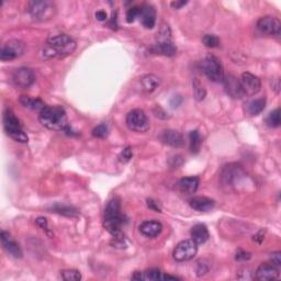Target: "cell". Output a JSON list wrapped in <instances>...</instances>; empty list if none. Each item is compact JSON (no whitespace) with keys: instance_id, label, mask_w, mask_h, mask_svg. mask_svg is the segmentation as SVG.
<instances>
[{"instance_id":"42","label":"cell","mask_w":281,"mask_h":281,"mask_svg":"<svg viewBox=\"0 0 281 281\" xmlns=\"http://www.w3.org/2000/svg\"><path fill=\"white\" fill-rule=\"evenodd\" d=\"M96 18L99 21H106L107 20V12L103 11V10H99L96 12Z\"/></svg>"},{"instance_id":"16","label":"cell","mask_w":281,"mask_h":281,"mask_svg":"<svg viewBox=\"0 0 281 281\" xmlns=\"http://www.w3.org/2000/svg\"><path fill=\"white\" fill-rule=\"evenodd\" d=\"M280 271L277 265L273 262H266L261 264L256 270V278L258 280L266 281V280H275L279 277Z\"/></svg>"},{"instance_id":"15","label":"cell","mask_w":281,"mask_h":281,"mask_svg":"<svg viewBox=\"0 0 281 281\" xmlns=\"http://www.w3.org/2000/svg\"><path fill=\"white\" fill-rule=\"evenodd\" d=\"M1 244L4 251H6L9 255H11L15 258H21L23 253H22V249L20 247L19 244H18L15 239L11 237V235L9 234L6 231H1Z\"/></svg>"},{"instance_id":"38","label":"cell","mask_w":281,"mask_h":281,"mask_svg":"<svg viewBox=\"0 0 281 281\" xmlns=\"http://www.w3.org/2000/svg\"><path fill=\"white\" fill-rule=\"evenodd\" d=\"M271 262L275 265H277L278 267L281 265V254L280 252H276V253H273L271 254Z\"/></svg>"},{"instance_id":"10","label":"cell","mask_w":281,"mask_h":281,"mask_svg":"<svg viewBox=\"0 0 281 281\" xmlns=\"http://www.w3.org/2000/svg\"><path fill=\"white\" fill-rule=\"evenodd\" d=\"M198 244L192 239H185V241L177 244L174 249L173 257L176 261L184 262L189 261L197 255Z\"/></svg>"},{"instance_id":"8","label":"cell","mask_w":281,"mask_h":281,"mask_svg":"<svg viewBox=\"0 0 281 281\" xmlns=\"http://www.w3.org/2000/svg\"><path fill=\"white\" fill-rule=\"evenodd\" d=\"M151 51L154 54H160V55H165V56H174L177 48L175 47V44L170 38V31L168 26H164L161 31V36L158 42L152 47Z\"/></svg>"},{"instance_id":"9","label":"cell","mask_w":281,"mask_h":281,"mask_svg":"<svg viewBox=\"0 0 281 281\" xmlns=\"http://www.w3.org/2000/svg\"><path fill=\"white\" fill-rule=\"evenodd\" d=\"M126 125L131 131L144 133L149 129V120L143 110L134 109L126 116Z\"/></svg>"},{"instance_id":"22","label":"cell","mask_w":281,"mask_h":281,"mask_svg":"<svg viewBox=\"0 0 281 281\" xmlns=\"http://www.w3.org/2000/svg\"><path fill=\"white\" fill-rule=\"evenodd\" d=\"M189 205L193 210L207 212L211 211L213 208H214L215 202L214 200H212V199L207 197H193L191 200L189 201Z\"/></svg>"},{"instance_id":"33","label":"cell","mask_w":281,"mask_h":281,"mask_svg":"<svg viewBox=\"0 0 281 281\" xmlns=\"http://www.w3.org/2000/svg\"><path fill=\"white\" fill-rule=\"evenodd\" d=\"M202 43L205 44L207 47L214 48L220 45V39L214 34H206L202 38Z\"/></svg>"},{"instance_id":"26","label":"cell","mask_w":281,"mask_h":281,"mask_svg":"<svg viewBox=\"0 0 281 281\" xmlns=\"http://www.w3.org/2000/svg\"><path fill=\"white\" fill-rule=\"evenodd\" d=\"M20 103L25 108L32 109L35 111H42L43 108L45 107V103L38 98H31L28 96H22L20 98Z\"/></svg>"},{"instance_id":"17","label":"cell","mask_w":281,"mask_h":281,"mask_svg":"<svg viewBox=\"0 0 281 281\" xmlns=\"http://www.w3.org/2000/svg\"><path fill=\"white\" fill-rule=\"evenodd\" d=\"M158 138H160L162 143L171 147H180L185 143L183 134L175 130H164Z\"/></svg>"},{"instance_id":"1","label":"cell","mask_w":281,"mask_h":281,"mask_svg":"<svg viewBox=\"0 0 281 281\" xmlns=\"http://www.w3.org/2000/svg\"><path fill=\"white\" fill-rule=\"evenodd\" d=\"M76 49L74 39L67 34H57L48 38L43 48L45 58H64L70 55Z\"/></svg>"},{"instance_id":"29","label":"cell","mask_w":281,"mask_h":281,"mask_svg":"<svg viewBox=\"0 0 281 281\" xmlns=\"http://www.w3.org/2000/svg\"><path fill=\"white\" fill-rule=\"evenodd\" d=\"M167 275L162 273L160 269H148L142 273V280H166Z\"/></svg>"},{"instance_id":"23","label":"cell","mask_w":281,"mask_h":281,"mask_svg":"<svg viewBox=\"0 0 281 281\" xmlns=\"http://www.w3.org/2000/svg\"><path fill=\"white\" fill-rule=\"evenodd\" d=\"M191 239L196 242L197 244H203L209 239V232L206 225L203 224H197L191 229Z\"/></svg>"},{"instance_id":"18","label":"cell","mask_w":281,"mask_h":281,"mask_svg":"<svg viewBox=\"0 0 281 281\" xmlns=\"http://www.w3.org/2000/svg\"><path fill=\"white\" fill-rule=\"evenodd\" d=\"M223 83L226 93H228V94H230L231 97L234 99H241L244 97L241 83H239V79H237L236 77L233 75L226 76L223 78Z\"/></svg>"},{"instance_id":"30","label":"cell","mask_w":281,"mask_h":281,"mask_svg":"<svg viewBox=\"0 0 281 281\" xmlns=\"http://www.w3.org/2000/svg\"><path fill=\"white\" fill-rule=\"evenodd\" d=\"M192 87H193V97L196 99L197 101H202L203 99L207 96V92L205 87H203L202 84L199 81L198 79H194L192 83Z\"/></svg>"},{"instance_id":"27","label":"cell","mask_w":281,"mask_h":281,"mask_svg":"<svg viewBox=\"0 0 281 281\" xmlns=\"http://www.w3.org/2000/svg\"><path fill=\"white\" fill-rule=\"evenodd\" d=\"M189 142H190V149L193 154H197L200 151L202 140L200 137V133L197 130H193L189 133Z\"/></svg>"},{"instance_id":"36","label":"cell","mask_w":281,"mask_h":281,"mask_svg":"<svg viewBox=\"0 0 281 281\" xmlns=\"http://www.w3.org/2000/svg\"><path fill=\"white\" fill-rule=\"evenodd\" d=\"M132 156H133L132 148H131V147H125L123 151L120 153L119 161L121 163H123V164H125V163H128V162L131 161V158H132Z\"/></svg>"},{"instance_id":"6","label":"cell","mask_w":281,"mask_h":281,"mask_svg":"<svg viewBox=\"0 0 281 281\" xmlns=\"http://www.w3.org/2000/svg\"><path fill=\"white\" fill-rule=\"evenodd\" d=\"M29 12L33 19L38 21H47L51 20L56 15L55 3L48 0H42V1H30L29 2Z\"/></svg>"},{"instance_id":"2","label":"cell","mask_w":281,"mask_h":281,"mask_svg":"<svg viewBox=\"0 0 281 281\" xmlns=\"http://www.w3.org/2000/svg\"><path fill=\"white\" fill-rule=\"evenodd\" d=\"M39 120L45 128L54 131H65L70 128L64 109L60 106H45L40 112Z\"/></svg>"},{"instance_id":"35","label":"cell","mask_w":281,"mask_h":281,"mask_svg":"<svg viewBox=\"0 0 281 281\" xmlns=\"http://www.w3.org/2000/svg\"><path fill=\"white\" fill-rule=\"evenodd\" d=\"M93 135H94V138H98V139L106 138L107 135H108V126H107V124L102 123V124L97 125L96 128L93 130Z\"/></svg>"},{"instance_id":"32","label":"cell","mask_w":281,"mask_h":281,"mask_svg":"<svg viewBox=\"0 0 281 281\" xmlns=\"http://www.w3.org/2000/svg\"><path fill=\"white\" fill-rule=\"evenodd\" d=\"M62 279L65 281H79L81 279V275L78 270L75 269H65L61 271Z\"/></svg>"},{"instance_id":"19","label":"cell","mask_w":281,"mask_h":281,"mask_svg":"<svg viewBox=\"0 0 281 281\" xmlns=\"http://www.w3.org/2000/svg\"><path fill=\"white\" fill-rule=\"evenodd\" d=\"M140 22L145 29H153L156 23V11L151 4H144L140 7Z\"/></svg>"},{"instance_id":"13","label":"cell","mask_w":281,"mask_h":281,"mask_svg":"<svg viewBox=\"0 0 281 281\" xmlns=\"http://www.w3.org/2000/svg\"><path fill=\"white\" fill-rule=\"evenodd\" d=\"M257 29L262 34L276 36L280 34L281 23L278 18L266 16L257 21Z\"/></svg>"},{"instance_id":"11","label":"cell","mask_w":281,"mask_h":281,"mask_svg":"<svg viewBox=\"0 0 281 281\" xmlns=\"http://www.w3.org/2000/svg\"><path fill=\"white\" fill-rule=\"evenodd\" d=\"M25 45L19 40H10L2 45L0 49V60L2 62L13 61L21 56L24 52Z\"/></svg>"},{"instance_id":"43","label":"cell","mask_w":281,"mask_h":281,"mask_svg":"<svg viewBox=\"0 0 281 281\" xmlns=\"http://www.w3.org/2000/svg\"><path fill=\"white\" fill-rule=\"evenodd\" d=\"M181 102H183V98H181L180 96H175L173 99H171L170 105L175 108V107H178Z\"/></svg>"},{"instance_id":"28","label":"cell","mask_w":281,"mask_h":281,"mask_svg":"<svg viewBox=\"0 0 281 281\" xmlns=\"http://www.w3.org/2000/svg\"><path fill=\"white\" fill-rule=\"evenodd\" d=\"M52 212L58 213V214L62 215H66V216H76L78 215V211H77L75 208L70 207V206H64V205H60V203H56L51 208Z\"/></svg>"},{"instance_id":"31","label":"cell","mask_w":281,"mask_h":281,"mask_svg":"<svg viewBox=\"0 0 281 281\" xmlns=\"http://www.w3.org/2000/svg\"><path fill=\"white\" fill-rule=\"evenodd\" d=\"M266 123L270 128H278L280 125V109H276L267 117Z\"/></svg>"},{"instance_id":"12","label":"cell","mask_w":281,"mask_h":281,"mask_svg":"<svg viewBox=\"0 0 281 281\" xmlns=\"http://www.w3.org/2000/svg\"><path fill=\"white\" fill-rule=\"evenodd\" d=\"M241 87L244 93V96H255L260 92L261 83L257 76L253 75L252 72H244L239 79Z\"/></svg>"},{"instance_id":"44","label":"cell","mask_w":281,"mask_h":281,"mask_svg":"<svg viewBox=\"0 0 281 281\" xmlns=\"http://www.w3.org/2000/svg\"><path fill=\"white\" fill-rule=\"evenodd\" d=\"M187 3H188V1H173L170 3V6L173 7L174 9H181L183 7H185Z\"/></svg>"},{"instance_id":"39","label":"cell","mask_w":281,"mask_h":281,"mask_svg":"<svg viewBox=\"0 0 281 281\" xmlns=\"http://www.w3.org/2000/svg\"><path fill=\"white\" fill-rule=\"evenodd\" d=\"M147 207L149 208V209H152L153 211L161 212V207L158 206V203L156 201H154L153 199H148V200H147Z\"/></svg>"},{"instance_id":"41","label":"cell","mask_w":281,"mask_h":281,"mask_svg":"<svg viewBox=\"0 0 281 281\" xmlns=\"http://www.w3.org/2000/svg\"><path fill=\"white\" fill-rule=\"evenodd\" d=\"M208 270H209V267H208L206 264H201V262H199L198 269H197L198 276H202V275L207 274Z\"/></svg>"},{"instance_id":"4","label":"cell","mask_w":281,"mask_h":281,"mask_svg":"<svg viewBox=\"0 0 281 281\" xmlns=\"http://www.w3.org/2000/svg\"><path fill=\"white\" fill-rule=\"evenodd\" d=\"M3 128L8 137H10L12 140L19 143H26L28 142V135L24 132L22 124L18 117L15 116L10 109H7L3 112Z\"/></svg>"},{"instance_id":"7","label":"cell","mask_w":281,"mask_h":281,"mask_svg":"<svg viewBox=\"0 0 281 281\" xmlns=\"http://www.w3.org/2000/svg\"><path fill=\"white\" fill-rule=\"evenodd\" d=\"M202 70L206 76L210 80L214 81V83L223 81L224 78L223 67H222L221 61L216 56L212 55V54L207 55L202 62Z\"/></svg>"},{"instance_id":"40","label":"cell","mask_w":281,"mask_h":281,"mask_svg":"<svg viewBox=\"0 0 281 281\" xmlns=\"http://www.w3.org/2000/svg\"><path fill=\"white\" fill-rule=\"evenodd\" d=\"M35 223L38 226H40L41 229L47 230V220L45 217H38L35 221Z\"/></svg>"},{"instance_id":"25","label":"cell","mask_w":281,"mask_h":281,"mask_svg":"<svg viewBox=\"0 0 281 281\" xmlns=\"http://www.w3.org/2000/svg\"><path fill=\"white\" fill-rule=\"evenodd\" d=\"M160 78L155 75H145L140 79V84H142L143 90L146 93H153L158 86H160Z\"/></svg>"},{"instance_id":"5","label":"cell","mask_w":281,"mask_h":281,"mask_svg":"<svg viewBox=\"0 0 281 281\" xmlns=\"http://www.w3.org/2000/svg\"><path fill=\"white\" fill-rule=\"evenodd\" d=\"M222 185L225 187L237 189V186L245 185L244 181H247V175L242 166L237 164H230L224 166L221 173Z\"/></svg>"},{"instance_id":"37","label":"cell","mask_w":281,"mask_h":281,"mask_svg":"<svg viewBox=\"0 0 281 281\" xmlns=\"http://www.w3.org/2000/svg\"><path fill=\"white\" fill-rule=\"evenodd\" d=\"M251 257H252L251 253L244 252V251H238L236 253V256H235V258H236V260H238V261L249 260V259H251Z\"/></svg>"},{"instance_id":"3","label":"cell","mask_w":281,"mask_h":281,"mask_svg":"<svg viewBox=\"0 0 281 281\" xmlns=\"http://www.w3.org/2000/svg\"><path fill=\"white\" fill-rule=\"evenodd\" d=\"M122 224H123V215L121 213V200L120 198L115 197L108 202L105 209L103 226L112 236H116L122 233Z\"/></svg>"},{"instance_id":"14","label":"cell","mask_w":281,"mask_h":281,"mask_svg":"<svg viewBox=\"0 0 281 281\" xmlns=\"http://www.w3.org/2000/svg\"><path fill=\"white\" fill-rule=\"evenodd\" d=\"M34 71L31 69H28V67H20V69L13 71L12 74L13 84L21 89L29 88L34 83Z\"/></svg>"},{"instance_id":"20","label":"cell","mask_w":281,"mask_h":281,"mask_svg":"<svg viewBox=\"0 0 281 281\" xmlns=\"http://www.w3.org/2000/svg\"><path fill=\"white\" fill-rule=\"evenodd\" d=\"M199 187V178L198 177H185L181 178L177 183V188L179 191L186 194V196H191L198 190Z\"/></svg>"},{"instance_id":"24","label":"cell","mask_w":281,"mask_h":281,"mask_svg":"<svg viewBox=\"0 0 281 281\" xmlns=\"http://www.w3.org/2000/svg\"><path fill=\"white\" fill-rule=\"evenodd\" d=\"M245 110L251 116H257L264 110L266 107V99L265 98H259L255 99V100L248 101L245 105Z\"/></svg>"},{"instance_id":"34","label":"cell","mask_w":281,"mask_h":281,"mask_svg":"<svg viewBox=\"0 0 281 281\" xmlns=\"http://www.w3.org/2000/svg\"><path fill=\"white\" fill-rule=\"evenodd\" d=\"M140 7L139 6L131 7L129 10L126 11V21H128L129 23H132L138 17H140Z\"/></svg>"},{"instance_id":"21","label":"cell","mask_w":281,"mask_h":281,"mask_svg":"<svg viewBox=\"0 0 281 281\" xmlns=\"http://www.w3.org/2000/svg\"><path fill=\"white\" fill-rule=\"evenodd\" d=\"M163 231V225L161 222L158 221H145L140 225V232L142 233L144 236L154 238L158 236Z\"/></svg>"}]
</instances>
